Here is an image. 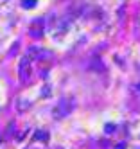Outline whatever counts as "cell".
Wrapping results in <instances>:
<instances>
[{
	"instance_id": "6da1fadb",
	"label": "cell",
	"mask_w": 140,
	"mask_h": 149,
	"mask_svg": "<svg viewBox=\"0 0 140 149\" xmlns=\"http://www.w3.org/2000/svg\"><path fill=\"white\" fill-rule=\"evenodd\" d=\"M74 106H75L74 97H63L56 106H54V110H52L54 119H63V117H67L74 110Z\"/></svg>"
},
{
	"instance_id": "7a4b0ae2",
	"label": "cell",
	"mask_w": 140,
	"mask_h": 149,
	"mask_svg": "<svg viewBox=\"0 0 140 149\" xmlns=\"http://www.w3.org/2000/svg\"><path fill=\"white\" fill-rule=\"evenodd\" d=\"M18 74L22 81H27L29 79V74H31V58L29 56H24L20 61V67H18Z\"/></svg>"
},
{
	"instance_id": "3957f363",
	"label": "cell",
	"mask_w": 140,
	"mask_h": 149,
	"mask_svg": "<svg viewBox=\"0 0 140 149\" xmlns=\"http://www.w3.org/2000/svg\"><path fill=\"white\" fill-rule=\"evenodd\" d=\"M38 4V0H22V6H24L25 9H32Z\"/></svg>"
},
{
	"instance_id": "277c9868",
	"label": "cell",
	"mask_w": 140,
	"mask_h": 149,
	"mask_svg": "<svg viewBox=\"0 0 140 149\" xmlns=\"http://www.w3.org/2000/svg\"><path fill=\"white\" fill-rule=\"evenodd\" d=\"M34 136L38 138V140H47V138H49V133H47V131H36Z\"/></svg>"
}]
</instances>
